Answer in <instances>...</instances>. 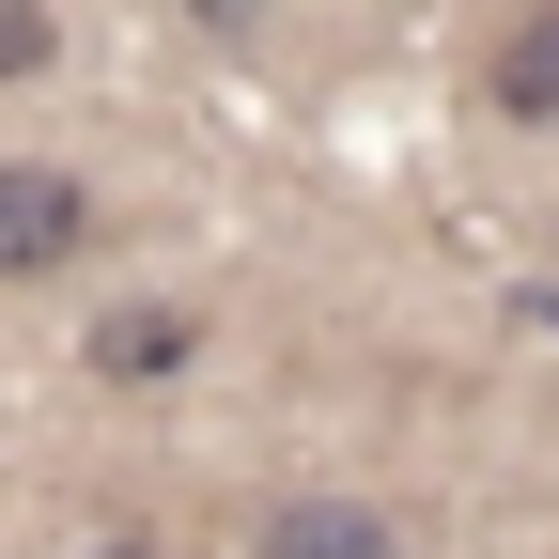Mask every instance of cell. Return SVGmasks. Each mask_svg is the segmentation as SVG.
Returning a JSON list of instances; mask_svg holds the SVG:
<instances>
[{"label": "cell", "instance_id": "6da1fadb", "mask_svg": "<svg viewBox=\"0 0 559 559\" xmlns=\"http://www.w3.org/2000/svg\"><path fill=\"white\" fill-rule=\"evenodd\" d=\"M94 249V187L47 156H0V280H62Z\"/></svg>", "mask_w": 559, "mask_h": 559}, {"label": "cell", "instance_id": "7a4b0ae2", "mask_svg": "<svg viewBox=\"0 0 559 559\" xmlns=\"http://www.w3.org/2000/svg\"><path fill=\"white\" fill-rule=\"evenodd\" d=\"M249 559H404V528H389L373 498H280V513L249 528Z\"/></svg>", "mask_w": 559, "mask_h": 559}, {"label": "cell", "instance_id": "3957f363", "mask_svg": "<svg viewBox=\"0 0 559 559\" xmlns=\"http://www.w3.org/2000/svg\"><path fill=\"white\" fill-rule=\"evenodd\" d=\"M187 358H202V326H187L171 296H124V311H94V373H109V389H171Z\"/></svg>", "mask_w": 559, "mask_h": 559}, {"label": "cell", "instance_id": "277c9868", "mask_svg": "<svg viewBox=\"0 0 559 559\" xmlns=\"http://www.w3.org/2000/svg\"><path fill=\"white\" fill-rule=\"evenodd\" d=\"M481 94H498L513 124H559V0H528V16L498 32V62H481Z\"/></svg>", "mask_w": 559, "mask_h": 559}, {"label": "cell", "instance_id": "5b68a950", "mask_svg": "<svg viewBox=\"0 0 559 559\" xmlns=\"http://www.w3.org/2000/svg\"><path fill=\"white\" fill-rule=\"evenodd\" d=\"M47 47H62V32H47V0H0V94H16Z\"/></svg>", "mask_w": 559, "mask_h": 559}, {"label": "cell", "instance_id": "8992f818", "mask_svg": "<svg viewBox=\"0 0 559 559\" xmlns=\"http://www.w3.org/2000/svg\"><path fill=\"white\" fill-rule=\"evenodd\" d=\"M544 342H559V280H544Z\"/></svg>", "mask_w": 559, "mask_h": 559}, {"label": "cell", "instance_id": "52a82bcc", "mask_svg": "<svg viewBox=\"0 0 559 559\" xmlns=\"http://www.w3.org/2000/svg\"><path fill=\"white\" fill-rule=\"evenodd\" d=\"M94 559H156V544H94Z\"/></svg>", "mask_w": 559, "mask_h": 559}]
</instances>
